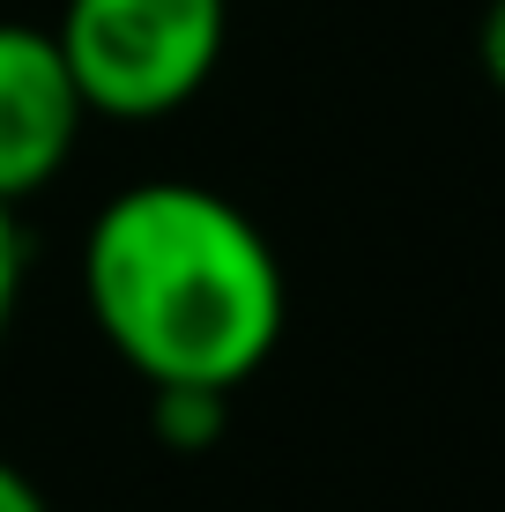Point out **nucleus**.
<instances>
[{
  "label": "nucleus",
  "mask_w": 505,
  "mask_h": 512,
  "mask_svg": "<svg viewBox=\"0 0 505 512\" xmlns=\"http://www.w3.org/2000/svg\"><path fill=\"white\" fill-rule=\"evenodd\" d=\"M82 305L97 342L149 386L238 394L290 327L268 231L216 186L142 179L82 231Z\"/></svg>",
  "instance_id": "1"
},
{
  "label": "nucleus",
  "mask_w": 505,
  "mask_h": 512,
  "mask_svg": "<svg viewBox=\"0 0 505 512\" xmlns=\"http://www.w3.org/2000/svg\"><path fill=\"white\" fill-rule=\"evenodd\" d=\"M52 38L90 119L156 127L208 90L231 38V0H60Z\"/></svg>",
  "instance_id": "2"
},
{
  "label": "nucleus",
  "mask_w": 505,
  "mask_h": 512,
  "mask_svg": "<svg viewBox=\"0 0 505 512\" xmlns=\"http://www.w3.org/2000/svg\"><path fill=\"white\" fill-rule=\"evenodd\" d=\"M90 104L45 23H0V201H30L67 171Z\"/></svg>",
  "instance_id": "3"
},
{
  "label": "nucleus",
  "mask_w": 505,
  "mask_h": 512,
  "mask_svg": "<svg viewBox=\"0 0 505 512\" xmlns=\"http://www.w3.org/2000/svg\"><path fill=\"white\" fill-rule=\"evenodd\" d=\"M149 431H156V446H171V453H208L231 431V394H216V386H156L149 394Z\"/></svg>",
  "instance_id": "4"
},
{
  "label": "nucleus",
  "mask_w": 505,
  "mask_h": 512,
  "mask_svg": "<svg viewBox=\"0 0 505 512\" xmlns=\"http://www.w3.org/2000/svg\"><path fill=\"white\" fill-rule=\"evenodd\" d=\"M23 282H30V245H23V223H15V201H0V342L23 312Z\"/></svg>",
  "instance_id": "5"
},
{
  "label": "nucleus",
  "mask_w": 505,
  "mask_h": 512,
  "mask_svg": "<svg viewBox=\"0 0 505 512\" xmlns=\"http://www.w3.org/2000/svg\"><path fill=\"white\" fill-rule=\"evenodd\" d=\"M476 67H483V82L505 97V0H491L483 23H476Z\"/></svg>",
  "instance_id": "6"
},
{
  "label": "nucleus",
  "mask_w": 505,
  "mask_h": 512,
  "mask_svg": "<svg viewBox=\"0 0 505 512\" xmlns=\"http://www.w3.org/2000/svg\"><path fill=\"white\" fill-rule=\"evenodd\" d=\"M0 512H52V505H45V490L30 483V475L8 461V453H0Z\"/></svg>",
  "instance_id": "7"
}]
</instances>
